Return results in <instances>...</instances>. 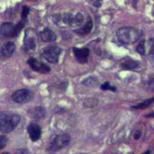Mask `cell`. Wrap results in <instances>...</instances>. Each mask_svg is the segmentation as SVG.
I'll use <instances>...</instances> for the list:
<instances>
[{
	"label": "cell",
	"mask_w": 154,
	"mask_h": 154,
	"mask_svg": "<svg viewBox=\"0 0 154 154\" xmlns=\"http://www.w3.org/2000/svg\"><path fill=\"white\" fill-rule=\"evenodd\" d=\"M20 116L11 111H0V132L9 133L19 125Z\"/></svg>",
	"instance_id": "6da1fadb"
},
{
	"label": "cell",
	"mask_w": 154,
	"mask_h": 154,
	"mask_svg": "<svg viewBox=\"0 0 154 154\" xmlns=\"http://www.w3.org/2000/svg\"><path fill=\"white\" fill-rule=\"evenodd\" d=\"M118 41L123 45H131L136 43L140 38V31L134 27L125 26L119 28L116 32Z\"/></svg>",
	"instance_id": "7a4b0ae2"
},
{
	"label": "cell",
	"mask_w": 154,
	"mask_h": 154,
	"mask_svg": "<svg viewBox=\"0 0 154 154\" xmlns=\"http://www.w3.org/2000/svg\"><path fill=\"white\" fill-rule=\"evenodd\" d=\"M70 136L66 133L55 135L49 143L47 147V151L55 152L69 146L70 141Z\"/></svg>",
	"instance_id": "3957f363"
},
{
	"label": "cell",
	"mask_w": 154,
	"mask_h": 154,
	"mask_svg": "<svg viewBox=\"0 0 154 154\" xmlns=\"http://www.w3.org/2000/svg\"><path fill=\"white\" fill-rule=\"evenodd\" d=\"M62 49L58 46H48L42 49V56L49 63H57Z\"/></svg>",
	"instance_id": "277c9868"
},
{
	"label": "cell",
	"mask_w": 154,
	"mask_h": 154,
	"mask_svg": "<svg viewBox=\"0 0 154 154\" xmlns=\"http://www.w3.org/2000/svg\"><path fill=\"white\" fill-rule=\"evenodd\" d=\"M33 96V93L30 90L23 88L16 91L11 95V99L16 103H25L31 101Z\"/></svg>",
	"instance_id": "5b68a950"
},
{
	"label": "cell",
	"mask_w": 154,
	"mask_h": 154,
	"mask_svg": "<svg viewBox=\"0 0 154 154\" xmlns=\"http://www.w3.org/2000/svg\"><path fill=\"white\" fill-rule=\"evenodd\" d=\"M27 64L32 70L38 73L46 74L51 72V67L46 63L34 57H30L27 60Z\"/></svg>",
	"instance_id": "8992f818"
},
{
	"label": "cell",
	"mask_w": 154,
	"mask_h": 154,
	"mask_svg": "<svg viewBox=\"0 0 154 154\" xmlns=\"http://www.w3.org/2000/svg\"><path fill=\"white\" fill-rule=\"evenodd\" d=\"M73 55L78 62L81 64H85L88 61V58L90 54V50L87 48H72Z\"/></svg>",
	"instance_id": "52a82bcc"
},
{
	"label": "cell",
	"mask_w": 154,
	"mask_h": 154,
	"mask_svg": "<svg viewBox=\"0 0 154 154\" xmlns=\"http://www.w3.org/2000/svg\"><path fill=\"white\" fill-rule=\"evenodd\" d=\"M27 131L31 141H38L42 135V128L39 125L35 123H30L27 126Z\"/></svg>",
	"instance_id": "ba28073f"
},
{
	"label": "cell",
	"mask_w": 154,
	"mask_h": 154,
	"mask_svg": "<svg viewBox=\"0 0 154 154\" xmlns=\"http://www.w3.org/2000/svg\"><path fill=\"white\" fill-rule=\"evenodd\" d=\"M36 48L35 38L33 35L30 34V32H26L23 40V49L27 53H31L34 51Z\"/></svg>",
	"instance_id": "9c48e42d"
},
{
	"label": "cell",
	"mask_w": 154,
	"mask_h": 154,
	"mask_svg": "<svg viewBox=\"0 0 154 154\" xmlns=\"http://www.w3.org/2000/svg\"><path fill=\"white\" fill-rule=\"evenodd\" d=\"M28 116L35 120H40L45 117L46 109L42 106H35L31 108L28 111Z\"/></svg>",
	"instance_id": "30bf717a"
},
{
	"label": "cell",
	"mask_w": 154,
	"mask_h": 154,
	"mask_svg": "<svg viewBox=\"0 0 154 154\" xmlns=\"http://www.w3.org/2000/svg\"><path fill=\"white\" fill-rule=\"evenodd\" d=\"M14 25L11 22H5L0 26V36L2 38L13 37Z\"/></svg>",
	"instance_id": "8fae6325"
},
{
	"label": "cell",
	"mask_w": 154,
	"mask_h": 154,
	"mask_svg": "<svg viewBox=\"0 0 154 154\" xmlns=\"http://www.w3.org/2000/svg\"><path fill=\"white\" fill-rule=\"evenodd\" d=\"M40 36L43 42H53L57 40L55 32L49 28H44L40 32Z\"/></svg>",
	"instance_id": "7c38bea8"
},
{
	"label": "cell",
	"mask_w": 154,
	"mask_h": 154,
	"mask_svg": "<svg viewBox=\"0 0 154 154\" xmlns=\"http://www.w3.org/2000/svg\"><path fill=\"white\" fill-rule=\"evenodd\" d=\"M15 49V44L12 42H8L2 46L0 50V54L3 57L8 58L13 55Z\"/></svg>",
	"instance_id": "4fadbf2b"
},
{
	"label": "cell",
	"mask_w": 154,
	"mask_h": 154,
	"mask_svg": "<svg viewBox=\"0 0 154 154\" xmlns=\"http://www.w3.org/2000/svg\"><path fill=\"white\" fill-rule=\"evenodd\" d=\"M93 20L90 17H89L88 19V20H87V22H85V23L81 28L76 29L75 31V32L77 34L80 35H86L91 32V31L93 28Z\"/></svg>",
	"instance_id": "5bb4252c"
},
{
	"label": "cell",
	"mask_w": 154,
	"mask_h": 154,
	"mask_svg": "<svg viewBox=\"0 0 154 154\" xmlns=\"http://www.w3.org/2000/svg\"><path fill=\"white\" fill-rule=\"evenodd\" d=\"M139 66V62L137 60L129 58L121 63L120 67L124 70H132Z\"/></svg>",
	"instance_id": "9a60e30c"
},
{
	"label": "cell",
	"mask_w": 154,
	"mask_h": 154,
	"mask_svg": "<svg viewBox=\"0 0 154 154\" xmlns=\"http://www.w3.org/2000/svg\"><path fill=\"white\" fill-rule=\"evenodd\" d=\"M153 101H154V98L152 97V98L146 99L145 100H143V102L137 104L136 105L132 106V108H134V109H144V108H146L150 106L153 103Z\"/></svg>",
	"instance_id": "2e32d148"
},
{
	"label": "cell",
	"mask_w": 154,
	"mask_h": 154,
	"mask_svg": "<svg viewBox=\"0 0 154 154\" xmlns=\"http://www.w3.org/2000/svg\"><path fill=\"white\" fill-rule=\"evenodd\" d=\"M99 81L97 79L93 76H89L81 81V84L85 86H94L97 85Z\"/></svg>",
	"instance_id": "e0dca14e"
},
{
	"label": "cell",
	"mask_w": 154,
	"mask_h": 154,
	"mask_svg": "<svg viewBox=\"0 0 154 154\" xmlns=\"http://www.w3.org/2000/svg\"><path fill=\"white\" fill-rule=\"evenodd\" d=\"M84 16L81 13H76L74 16H73V26H79L81 25L83 21H84Z\"/></svg>",
	"instance_id": "ac0fdd59"
},
{
	"label": "cell",
	"mask_w": 154,
	"mask_h": 154,
	"mask_svg": "<svg viewBox=\"0 0 154 154\" xmlns=\"http://www.w3.org/2000/svg\"><path fill=\"white\" fill-rule=\"evenodd\" d=\"M100 88L102 90H110L113 92H116L117 91V88L116 86L111 85L108 81L105 82L100 86Z\"/></svg>",
	"instance_id": "d6986e66"
},
{
	"label": "cell",
	"mask_w": 154,
	"mask_h": 154,
	"mask_svg": "<svg viewBox=\"0 0 154 154\" xmlns=\"http://www.w3.org/2000/svg\"><path fill=\"white\" fill-rule=\"evenodd\" d=\"M145 41L144 40H141L140 43L137 45L136 48V50L138 52V54H140L141 55H145Z\"/></svg>",
	"instance_id": "ffe728a7"
},
{
	"label": "cell",
	"mask_w": 154,
	"mask_h": 154,
	"mask_svg": "<svg viewBox=\"0 0 154 154\" xmlns=\"http://www.w3.org/2000/svg\"><path fill=\"white\" fill-rule=\"evenodd\" d=\"M29 13V8L27 7L26 5H24L22 7V13H21V17L22 19L26 20L27 16Z\"/></svg>",
	"instance_id": "44dd1931"
},
{
	"label": "cell",
	"mask_w": 154,
	"mask_h": 154,
	"mask_svg": "<svg viewBox=\"0 0 154 154\" xmlns=\"http://www.w3.org/2000/svg\"><path fill=\"white\" fill-rule=\"evenodd\" d=\"M8 141V138L4 135L0 136V150L4 148Z\"/></svg>",
	"instance_id": "7402d4cb"
},
{
	"label": "cell",
	"mask_w": 154,
	"mask_h": 154,
	"mask_svg": "<svg viewBox=\"0 0 154 154\" xmlns=\"http://www.w3.org/2000/svg\"><path fill=\"white\" fill-rule=\"evenodd\" d=\"M141 134H142V132L141 131H137L135 133H134V138L135 140H138L141 136Z\"/></svg>",
	"instance_id": "603a6c76"
},
{
	"label": "cell",
	"mask_w": 154,
	"mask_h": 154,
	"mask_svg": "<svg viewBox=\"0 0 154 154\" xmlns=\"http://www.w3.org/2000/svg\"><path fill=\"white\" fill-rule=\"evenodd\" d=\"M102 0H97L94 3V5L98 7H100L101 5V2Z\"/></svg>",
	"instance_id": "cb8c5ba5"
}]
</instances>
